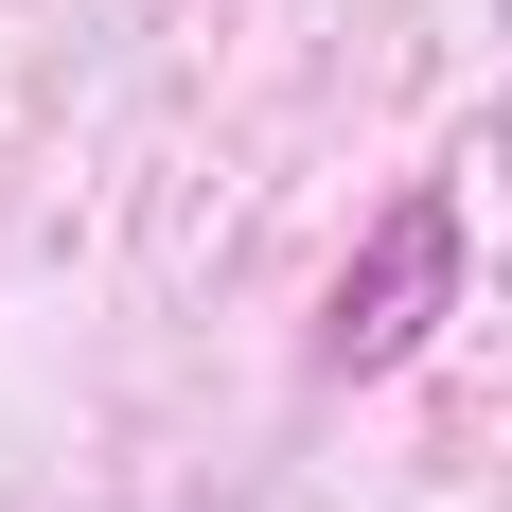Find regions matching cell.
<instances>
[{
  "label": "cell",
  "mask_w": 512,
  "mask_h": 512,
  "mask_svg": "<svg viewBox=\"0 0 512 512\" xmlns=\"http://www.w3.org/2000/svg\"><path fill=\"white\" fill-rule=\"evenodd\" d=\"M442 318H460V195L424 177V195H389V212H371V248L336 265V301H318V371H354V389H371V371H407Z\"/></svg>",
  "instance_id": "obj_1"
}]
</instances>
